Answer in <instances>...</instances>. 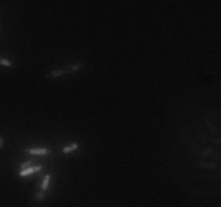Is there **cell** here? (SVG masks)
I'll return each mask as SVG.
<instances>
[{"label": "cell", "instance_id": "obj_6", "mask_svg": "<svg viewBox=\"0 0 221 207\" xmlns=\"http://www.w3.org/2000/svg\"><path fill=\"white\" fill-rule=\"evenodd\" d=\"M82 66H83L82 62H76V64H72L71 66H69V73H72V72H78V71H80Z\"/></svg>", "mask_w": 221, "mask_h": 207}, {"label": "cell", "instance_id": "obj_7", "mask_svg": "<svg viewBox=\"0 0 221 207\" xmlns=\"http://www.w3.org/2000/svg\"><path fill=\"white\" fill-rule=\"evenodd\" d=\"M0 65H3V66H6V68H11L13 61L7 60V58H0Z\"/></svg>", "mask_w": 221, "mask_h": 207}, {"label": "cell", "instance_id": "obj_1", "mask_svg": "<svg viewBox=\"0 0 221 207\" xmlns=\"http://www.w3.org/2000/svg\"><path fill=\"white\" fill-rule=\"evenodd\" d=\"M26 155H35V156H43V155H50L51 149L48 148H28L25 149Z\"/></svg>", "mask_w": 221, "mask_h": 207}, {"label": "cell", "instance_id": "obj_10", "mask_svg": "<svg viewBox=\"0 0 221 207\" xmlns=\"http://www.w3.org/2000/svg\"><path fill=\"white\" fill-rule=\"evenodd\" d=\"M4 142H6L4 135H2V134H0V149H3V148H4Z\"/></svg>", "mask_w": 221, "mask_h": 207}, {"label": "cell", "instance_id": "obj_5", "mask_svg": "<svg viewBox=\"0 0 221 207\" xmlns=\"http://www.w3.org/2000/svg\"><path fill=\"white\" fill-rule=\"evenodd\" d=\"M78 149H79V144L78 142H73V144L67 145V146L62 148V153L68 155V153H71V152H75V151H78Z\"/></svg>", "mask_w": 221, "mask_h": 207}, {"label": "cell", "instance_id": "obj_4", "mask_svg": "<svg viewBox=\"0 0 221 207\" xmlns=\"http://www.w3.org/2000/svg\"><path fill=\"white\" fill-rule=\"evenodd\" d=\"M50 182H51V174H46L43 181H41V184H40V191L46 192L48 189V186H50Z\"/></svg>", "mask_w": 221, "mask_h": 207}, {"label": "cell", "instance_id": "obj_11", "mask_svg": "<svg viewBox=\"0 0 221 207\" xmlns=\"http://www.w3.org/2000/svg\"><path fill=\"white\" fill-rule=\"evenodd\" d=\"M202 167H207V168H214L216 167V164H210V163H200Z\"/></svg>", "mask_w": 221, "mask_h": 207}, {"label": "cell", "instance_id": "obj_3", "mask_svg": "<svg viewBox=\"0 0 221 207\" xmlns=\"http://www.w3.org/2000/svg\"><path fill=\"white\" fill-rule=\"evenodd\" d=\"M65 73H69V71H65V69H55V71H51L46 73L47 79H54V77H60V76H64Z\"/></svg>", "mask_w": 221, "mask_h": 207}, {"label": "cell", "instance_id": "obj_9", "mask_svg": "<svg viewBox=\"0 0 221 207\" xmlns=\"http://www.w3.org/2000/svg\"><path fill=\"white\" fill-rule=\"evenodd\" d=\"M30 166H32V160H26L25 163H22V164L19 166V168H21V170H25V168L30 167Z\"/></svg>", "mask_w": 221, "mask_h": 207}, {"label": "cell", "instance_id": "obj_8", "mask_svg": "<svg viewBox=\"0 0 221 207\" xmlns=\"http://www.w3.org/2000/svg\"><path fill=\"white\" fill-rule=\"evenodd\" d=\"M44 196H46V192L40 191V192H37V193H36V196H35V200H36V202H39V200H43V199H44Z\"/></svg>", "mask_w": 221, "mask_h": 207}, {"label": "cell", "instance_id": "obj_2", "mask_svg": "<svg viewBox=\"0 0 221 207\" xmlns=\"http://www.w3.org/2000/svg\"><path fill=\"white\" fill-rule=\"evenodd\" d=\"M41 168H43V166H41V164L30 166V167L25 168V170H21L18 172V175H19V177H26V175H30V174H35V172H37V171H41Z\"/></svg>", "mask_w": 221, "mask_h": 207}]
</instances>
